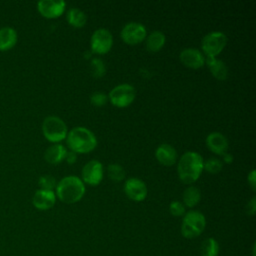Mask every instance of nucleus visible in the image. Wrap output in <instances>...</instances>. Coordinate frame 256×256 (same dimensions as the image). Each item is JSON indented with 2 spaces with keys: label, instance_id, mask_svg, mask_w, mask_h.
Here are the masks:
<instances>
[{
  "label": "nucleus",
  "instance_id": "1",
  "mask_svg": "<svg viewBox=\"0 0 256 256\" xmlns=\"http://www.w3.org/2000/svg\"><path fill=\"white\" fill-rule=\"evenodd\" d=\"M203 158L194 151L185 152L177 164L178 176L182 182L190 184L195 182L203 171Z\"/></svg>",
  "mask_w": 256,
  "mask_h": 256
},
{
  "label": "nucleus",
  "instance_id": "2",
  "mask_svg": "<svg viewBox=\"0 0 256 256\" xmlns=\"http://www.w3.org/2000/svg\"><path fill=\"white\" fill-rule=\"evenodd\" d=\"M84 193L85 185L83 181L75 175L62 178L56 185V195L64 203H76L83 197Z\"/></svg>",
  "mask_w": 256,
  "mask_h": 256
},
{
  "label": "nucleus",
  "instance_id": "3",
  "mask_svg": "<svg viewBox=\"0 0 256 256\" xmlns=\"http://www.w3.org/2000/svg\"><path fill=\"white\" fill-rule=\"evenodd\" d=\"M66 142L75 153H88L97 146V139L89 129L78 126L67 133Z\"/></svg>",
  "mask_w": 256,
  "mask_h": 256
},
{
  "label": "nucleus",
  "instance_id": "4",
  "mask_svg": "<svg viewBox=\"0 0 256 256\" xmlns=\"http://www.w3.org/2000/svg\"><path fill=\"white\" fill-rule=\"evenodd\" d=\"M42 133L48 141L58 143L66 138L68 130L65 122L61 118L50 115L43 120Z\"/></svg>",
  "mask_w": 256,
  "mask_h": 256
},
{
  "label": "nucleus",
  "instance_id": "5",
  "mask_svg": "<svg viewBox=\"0 0 256 256\" xmlns=\"http://www.w3.org/2000/svg\"><path fill=\"white\" fill-rule=\"evenodd\" d=\"M205 225V216L199 211L191 210L184 215L181 225V234L185 238H195L203 232Z\"/></svg>",
  "mask_w": 256,
  "mask_h": 256
},
{
  "label": "nucleus",
  "instance_id": "6",
  "mask_svg": "<svg viewBox=\"0 0 256 256\" xmlns=\"http://www.w3.org/2000/svg\"><path fill=\"white\" fill-rule=\"evenodd\" d=\"M227 37L221 31H212L206 34L201 41V48L206 57H215L226 46Z\"/></svg>",
  "mask_w": 256,
  "mask_h": 256
},
{
  "label": "nucleus",
  "instance_id": "7",
  "mask_svg": "<svg viewBox=\"0 0 256 256\" xmlns=\"http://www.w3.org/2000/svg\"><path fill=\"white\" fill-rule=\"evenodd\" d=\"M136 96V91L135 88L128 83H122L114 88L109 92L108 98L110 102L116 106V107H126L130 105Z\"/></svg>",
  "mask_w": 256,
  "mask_h": 256
},
{
  "label": "nucleus",
  "instance_id": "8",
  "mask_svg": "<svg viewBox=\"0 0 256 256\" xmlns=\"http://www.w3.org/2000/svg\"><path fill=\"white\" fill-rule=\"evenodd\" d=\"M113 44V37L111 32L105 28L95 30L91 36L90 46L91 50L97 54L107 53Z\"/></svg>",
  "mask_w": 256,
  "mask_h": 256
},
{
  "label": "nucleus",
  "instance_id": "9",
  "mask_svg": "<svg viewBox=\"0 0 256 256\" xmlns=\"http://www.w3.org/2000/svg\"><path fill=\"white\" fill-rule=\"evenodd\" d=\"M146 28L139 22H129L125 24L120 32L121 38L125 43L137 44L146 38Z\"/></svg>",
  "mask_w": 256,
  "mask_h": 256
},
{
  "label": "nucleus",
  "instance_id": "10",
  "mask_svg": "<svg viewBox=\"0 0 256 256\" xmlns=\"http://www.w3.org/2000/svg\"><path fill=\"white\" fill-rule=\"evenodd\" d=\"M83 183H87L91 186L98 185L103 178V166L98 160H91L87 162L81 171Z\"/></svg>",
  "mask_w": 256,
  "mask_h": 256
},
{
  "label": "nucleus",
  "instance_id": "11",
  "mask_svg": "<svg viewBox=\"0 0 256 256\" xmlns=\"http://www.w3.org/2000/svg\"><path fill=\"white\" fill-rule=\"evenodd\" d=\"M66 7V2L62 0H41L37 3L38 12L45 18L52 19L59 17Z\"/></svg>",
  "mask_w": 256,
  "mask_h": 256
},
{
  "label": "nucleus",
  "instance_id": "12",
  "mask_svg": "<svg viewBox=\"0 0 256 256\" xmlns=\"http://www.w3.org/2000/svg\"><path fill=\"white\" fill-rule=\"evenodd\" d=\"M124 192L133 201H142L147 196L146 184L138 178H129L125 181Z\"/></svg>",
  "mask_w": 256,
  "mask_h": 256
},
{
  "label": "nucleus",
  "instance_id": "13",
  "mask_svg": "<svg viewBox=\"0 0 256 256\" xmlns=\"http://www.w3.org/2000/svg\"><path fill=\"white\" fill-rule=\"evenodd\" d=\"M56 202V194L52 190L38 189L33 197L32 204L38 210H48L54 206Z\"/></svg>",
  "mask_w": 256,
  "mask_h": 256
},
{
  "label": "nucleus",
  "instance_id": "14",
  "mask_svg": "<svg viewBox=\"0 0 256 256\" xmlns=\"http://www.w3.org/2000/svg\"><path fill=\"white\" fill-rule=\"evenodd\" d=\"M181 62L190 68H200L205 63V57L203 53L196 48H186L180 52Z\"/></svg>",
  "mask_w": 256,
  "mask_h": 256
},
{
  "label": "nucleus",
  "instance_id": "15",
  "mask_svg": "<svg viewBox=\"0 0 256 256\" xmlns=\"http://www.w3.org/2000/svg\"><path fill=\"white\" fill-rule=\"evenodd\" d=\"M207 147L215 154L224 155L228 149V140L220 132H212L206 137Z\"/></svg>",
  "mask_w": 256,
  "mask_h": 256
},
{
  "label": "nucleus",
  "instance_id": "16",
  "mask_svg": "<svg viewBox=\"0 0 256 256\" xmlns=\"http://www.w3.org/2000/svg\"><path fill=\"white\" fill-rule=\"evenodd\" d=\"M155 156L161 164L165 166H171L176 162L177 152L175 148L170 144L163 143L157 147L155 151Z\"/></svg>",
  "mask_w": 256,
  "mask_h": 256
},
{
  "label": "nucleus",
  "instance_id": "17",
  "mask_svg": "<svg viewBox=\"0 0 256 256\" xmlns=\"http://www.w3.org/2000/svg\"><path fill=\"white\" fill-rule=\"evenodd\" d=\"M17 40L18 34L14 28L10 26L0 28V51L6 52L11 50L16 45Z\"/></svg>",
  "mask_w": 256,
  "mask_h": 256
},
{
  "label": "nucleus",
  "instance_id": "18",
  "mask_svg": "<svg viewBox=\"0 0 256 256\" xmlns=\"http://www.w3.org/2000/svg\"><path fill=\"white\" fill-rule=\"evenodd\" d=\"M205 62L207 63V66L212 73V75L218 79V80H226L228 77V67L220 59H217L215 57H207L205 59Z\"/></svg>",
  "mask_w": 256,
  "mask_h": 256
},
{
  "label": "nucleus",
  "instance_id": "19",
  "mask_svg": "<svg viewBox=\"0 0 256 256\" xmlns=\"http://www.w3.org/2000/svg\"><path fill=\"white\" fill-rule=\"evenodd\" d=\"M66 153L67 150L64 145L55 143L46 149L44 153V158L50 164H58L65 159Z\"/></svg>",
  "mask_w": 256,
  "mask_h": 256
},
{
  "label": "nucleus",
  "instance_id": "20",
  "mask_svg": "<svg viewBox=\"0 0 256 256\" xmlns=\"http://www.w3.org/2000/svg\"><path fill=\"white\" fill-rule=\"evenodd\" d=\"M146 48L151 52H156L160 50L165 44V35L163 32L159 30L152 31L146 37Z\"/></svg>",
  "mask_w": 256,
  "mask_h": 256
},
{
  "label": "nucleus",
  "instance_id": "21",
  "mask_svg": "<svg viewBox=\"0 0 256 256\" xmlns=\"http://www.w3.org/2000/svg\"><path fill=\"white\" fill-rule=\"evenodd\" d=\"M66 18L70 25H72L74 27H78V28L83 27L87 21V17L85 15V13L76 7L70 8L67 11Z\"/></svg>",
  "mask_w": 256,
  "mask_h": 256
},
{
  "label": "nucleus",
  "instance_id": "22",
  "mask_svg": "<svg viewBox=\"0 0 256 256\" xmlns=\"http://www.w3.org/2000/svg\"><path fill=\"white\" fill-rule=\"evenodd\" d=\"M183 202L188 207H194L201 199L200 190L195 186L187 187L183 192Z\"/></svg>",
  "mask_w": 256,
  "mask_h": 256
},
{
  "label": "nucleus",
  "instance_id": "23",
  "mask_svg": "<svg viewBox=\"0 0 256 256\" xmlns=\"http://www.w3.org/2000/svg\"><path fill=\"white\" fill-rule=\"evenodd\" d=\"M219 244L214 238H207L201 245V256H217Z\"/></svg>",
  "mask_w": 256,
  "mask_h": 256
},
{
  "label": "nucleus",
  "instance_id": "24",
  "mask_svg": "<svg viewBox=\"0 0 256 256\" xmlns=\"http://www.w3.org/2000/svg\"><path fill=\"white\" fill-rule=\"evenodd\" d=\"M107 174L111 180L121 181L125 177V170L119 164H110L107 167Z\"/></svg>",
  "mask_w": 256,
  "mask_h": 256
},
{
  "label": "nucleus",
  "instance_id": "25",
  "mask_svg": "<svg viewBox=\"0 0 256 256\" xmlns=\"http://www.w3.org/2000/svg\"><path fill=\"white\" fill-rule=\"evenodd\" d=\"M90 71L94 77H102L106 71L104 62L100 58H93L90 62Z\"/></svg>",
  "mask_w": 256,
  "mask_h": 256
},
{
  "label": "nucleus",
  "instance_id": "26",
  "mask_svg": "<svg viewBox=\"0 0 256 256\" xmlns=\"http://www.w3.org/2000/svg\"><path fill=\"white\" fill-rule=\"evenodd\" d=\"M222 169V162L217 158H210L203 163V170L209 173H217Z\"/></svg>",
  "mask_w": 256,
  "mask_h": 256
},
{
  "label": "nucleus",
  "instance_id": "27",
  "mask_svg": "<svg viewBox=\"0 0 256 256\" xmlns=\"http://www.w3.org/2000/svg\"><path fill=\"white\" fill-rule=\"evenodd\" d=\"M38 184L40 186V189H44V190H52L54 188H56L57 182L56 179L51 176V175H43L39 178L38 180Z\"/></svg>",
  "mask_w": 256,
  "mask_h": 256
},
{
  "label": "nucleus",
  "instance_id": "28",
  "mask_svg": "<svg viewBox=\"0 0 256 256\" xmlns=\"http://www.w3.org/2000/svg\"><path fill=\"white\" fill-rule=\"evenodd\" d=\"M108 96L103 92H94L90 96V101L94 106H103L107 102Z\"/></svg>",
  "mask_w": 256,
  "mask_h": 256
},
{
  "label": "nucleus",
  "instance_id": "29",
  "mask_svg": "<svg viewBox=\"0 0 256 256\" xmlns=\"http://www.w3.org/2000/svg\"><path fill=\"white\" fill-rule=\"evenodd\" d=\"M169 210L173 216H182L185 213V206L180 201H172L169 205Z\"/></svg>",
  "mask_w": 256,
  "mask_h": 256
},
{
  "label": "nucleus",
  "instance_id": "30",
  "mask_svg": "<svg viewBox=\"0 0 256 256\" xmlns=\"http://www.w3.org/2000/svg\"><path fill=\"white\" fill-rule=\"evenodd\" d=\"M255 210H256V198L253 197V198L247 203L246 211H247V214H248V215L253 216V215L255 214Z\"/></svg>",
  "mask_w": 256,
  "mask_h": 256
},
{
  "label": "nucleus",
  "instance_id": "31",
  "mask_svg": "<svg viewBox=\"0 0 256 256\" xmlns=\"http://www.w3.org/2000/svg\"><path fill=\"white\" fill-rule=\"evenodd\" d=\"M247 180H248V183L250 184V186L252 187V189H255L256 188V176H255V170L254 169H252L249 172Z\"/></svg>",
  "mask_w": 256,
  "mask_h": 256
},
{
  "label": "nucleus",
  "instance_id": "32",
  "mask_svg": "<svg viewBox=\"0 0 256 256\" xmlns=\"http://www.w3.org/2000/svg\"><path fill=\"white\" fill-rule=\"evenodd\" d=\"M76 159H77V154H76L74 151H72V150L67 151L66 156H65V160H66L69 164L75 163V162H76Z\"/></svg>",
  "mask_w": 256,
  "mask_h": 256
},
{
  "label": "nucleus",
  "instance_id": "33",
  "mask_svg": "<svg viewBox=\"0 0 256 256\" xmlns=\"http://www.w3.org/2000/svg\"><path fill=\"white\" fill-rule=\"evenodd\" d=\"M223 156H224L225 162H227V163H230V162H232V161H233V157H232L230 154H227V153H225Z\"/></svg>",
  "mask_w": 256,
  "mask_h": 256
}]
</instances>
